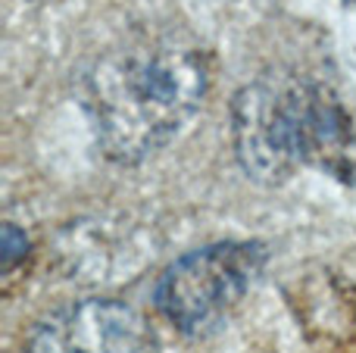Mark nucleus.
<instances>
[{"label": "nucleus", "instance_id": "obj_5", "mask_svg": "<svg viewBox=\"0 0 356 353\" xmlns=\"http://www.w3.org/2000/svg\"><path fill=\"white\" fill-rule=\"evenodd\" d=\"M25 247H29V241H25V235L16 229V225H6L3 229V250H0V256H3V272H10L13 266H16L19 256H25Z\"/></svg>", "mask_w": 356, "mask_h": 353}, {"label": "nucleus", "instance_id": "obj_4", "mask_svg": "<svg viewBox=\"0 0 356 353\" xmlns=\"http://www.w3.org/2000/svg\"><path fill=\"white\" fill-rule=\"evenodd\" d=\"M22 353H160V341L135 306L91 297L44 316Z\"/></svg>", "mask_w": 356, "mask_h": 353}, {"label": "nucleus", "instance_id": "obj_1", "mask_svg": "<svg viewBox=\"0 0 356 353\" xmlns=\"http://www.w3.org/2000/svg\"><path fill=\"white\" fill-rule=\"evenodd\" d=\"M207 88L203 50L175 31H154L94 60L85 75V106L104 154L131 166L188 129Z\"/></svg>", "mask_w": 356, "mask_h": 353}, {"label": "nucleus", "instance_id": "obj_3", "mask_svg": "<svg viewBox=\"0 0 356 353\" xmlns=\"http://www.w3.org/2000/svg\"><path fill=\"white\" fill-rule=\"evenodd\" d=\"M266 247L253 241L209 244L181 256L156 285V310L184 335L216 331L259 281Z\"/></svg>", "mask_w": 356, "mask_h": 353}, {"label": "nucleus", "instance_id": "obj_2", "mask_svg": "<svg viewBox=\"0 0 356 353\" xmlns=\"http://www.w3.org/2000/svg\"><path fill=\"white\" fill-rule=\"evenodd\" d=\"M234 154L247 175L278 185L300 169L350 172L356 119L328 79L278 69L244 85L232 106Z\"/></svg>", "mask_w": 356, "mask_h": 353}]
</instances>
